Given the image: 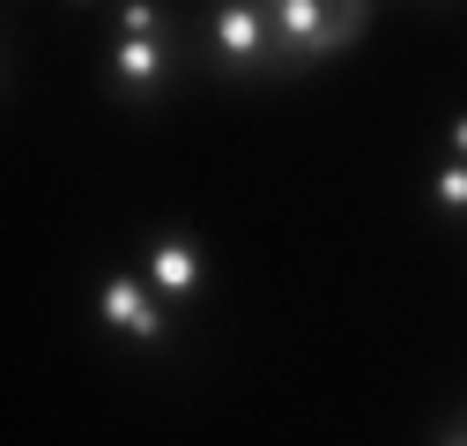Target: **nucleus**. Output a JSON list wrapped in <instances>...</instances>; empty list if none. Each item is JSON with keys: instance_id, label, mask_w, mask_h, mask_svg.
<instances>
[{"instance_id": "8", "label": "nucleus", "mask_w": 467, "mask_h": 446, "mask_svg": "<svg viewBox=\"0 0 467 446\" xmlns=\"http://www.w3.org/2000/svg\"><path fill=\"white\" fill-rule=\"evenodd\" d=\"M445 149H452V156L467 164V120H452V134H445Z\"/></svg>"}, {"instance_id": "7", "label": "nucleus", "mask_w": 467, "mask_h": 446, "mask_svg": "<svg viewBox=\"0 0 467 446\" xmlns=\"http://www.w3.org/2000/svg\"><path fill=\"white\" fill-rule=\"evenodd\" d=\"M431 194H438V208H445V216H467V164H460V156H452V164H438Z\"/></svg>"}, {"instance_id": "1", "label": "nucleus", "mask_w": 467, "mask_h": 446, "mask_svg": "<svg viewBox=\"0 0 467 446\" xmlns=\"http://www.w3.org/2000/svg\"><path fill=\"white\" fill-rule=\"evenodd\" d=\"M267 16H275V60H327L364 37L371 0H267Z\"/></svg>"}, {"instance_id": "2", "label": "nucleus", "mask_w": 467, "mask_h": 446, "mask_svg": "<svg viewBox=\"0 0 467 446\" xmlns=\"http://www.w3.org/2000/svg\"><path fill=\"white\" fill-rule=\"evenodd\" d=\"M208 37H215V60H230V68H267L275 60L267 0H223V8L208 16Z\"/></svg>"}, {"instance_id": "4", "label": "nucleus", "mask_w": 467, "mask_h": 446, "mask_svg": "<svg viewBox=\"0 0 467 446\" xmlns=\"http://www.w3.org/2000/svg\"><path fill=\"white\" fill-rule=\"evenodd\" d=\"M104 75L119 82L134 104H141V97H156V90H163V75H171V37H119V45L104 52Z\"/></svg>"}, {"instance_id": "5", "label": "nucleus", "mask_w": 467, "mask_h": 446, "mask_svg": "<svg viewBox=\"0 0 467 446\" xmlns=\"http://www.w3.org/2000/svg\"><path fill=\"white\" fill-rule=\"evenodd\" d=\"M149 291H163L171 305L201 291V253H193V246H186L179 231H163V239L149 246Z\"/></svg>"}, {"instance_id": "9", "label": "nucleus", "mask_w": 467, "mask_h": 446, "mask_svg": "<svg viewBox=\"0 0 467 446\" xmlns=\"http://www.w3.org/2000/svg\"><path fill=\"white\" fill-rule=\"evenodd\" d=\"M438 446H467V424H452V431H445V439H438Z\"/></svg>"}, {"instance_id": "6", "label": "nucleus", "mask_w": 467, "mask_h": 446, "mask_svg": "<svg viewBox=\"0 0 467 446\" xmlns=\"http://www.w3.org/2000/svg\"><path fill=\"white\" fill-rule=\"evenodd\" d=\"M119 37H171L163 0H127V8H119Z\"/></svg>"}, {"instance_id": "3", "label": "nucleus", "mask_w": 467, "mask_h": 446, "mask_svg": "<svg viewBox=\"0 0 467 446\" xmlns=\"http://www.w3.org/2000/svg\"><path fill=\"white\" fill-rule=\"evenodd\" d=\"M97 320H104V327H119L127 343H141V350L163 343V305L149 298V275H104V291H97Z\"/></svg>"}]
</instances>
